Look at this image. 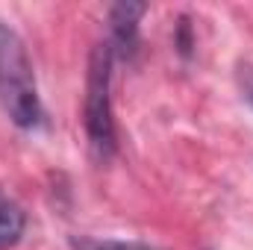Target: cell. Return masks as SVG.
I'll return each instance as SVG.
<instances>
[{"mask_svg": "<svg viewBox=\"0 0 253 250\" xmlns=\"http://www.w3.org/2000/svg\"><path fill=\"white\" fill-rule=\"evenodd\" d=\"M0 109L21 129H30L42 121L36 71L24 39L9 24H0Z\"/></svg>", "mask_w": 253, "mask_h": 250, "instance_id": "cell-1", "label": "cell"}, {"mask_svg": "<svg viewBox=\"0 0 253 250\" xmlns=\"http://www.w3.org/2000/svg\"><path fill=\"white\" fill-rule=\"evenodd\" d=\"M112 44L100 42L91 47L88 77H85V106L83 121L91 156L97 162H109L115 153V115H112Z\"/></svg>", "mask_w": 253, "mask_h": 250, "instance_id": "cell-2", "label": "cell"}, {"mask_svg": "<svg viewBox=\"0 0 253 250\" xmlns=\"http://www.w3.org/2000/svg\"><path fill=\"white\" fill-rule=\"evenodd\" d=\"M147 6L144 3H115L109 9V44H112V53H121V56H129L135 50V39H138V21L144 18Z\"/></svg>", "mask_w": 253, "mask_h": 250, "instance_id": "cell-3", "label": "cell"}, {"mask_svg": "<svg viewBox=\"0 0 253 250\" xmlns=\"http://www.w3.org/2000/svg\"><path fill=\"white\" fill-rule=\"evenodd\" d=\"M24 224H27L24 212H21L15 203L6 200V203L0 206V250H9V248H15V245L21 242Z\"/></svg>", "mask_w": 253, "mask_h": 250, "instance_id": "cell-4", "label": "cell"}, {"mask_svg": "<svg viewBox=\"0 0 253 250\" xmlns=\"http://www.w3.org/2000/svg\"><path fill=\"white\" fill-rule=\"evenodd\" d=\"M74 250H150L135 242H115V239H74Z\"/></svg>", "mask_w": 253, "mask_h": 250, "instance_id": "cell-5", "label": "cell"}, {"mask_svg": "<svg viewBox=\"0 0 253 250\" xmlns=\"http://www.w3.org/2000/svg\"><path fill=\"white\" fill-rule=\"evenodd\" d=\"M3 203H6V197H3V194H0V206H3Z\"/></svg>", "mask_w": 253, "mask_h": 250, "instance_id": "cell-6", "label": "cell"}]
</instances>
